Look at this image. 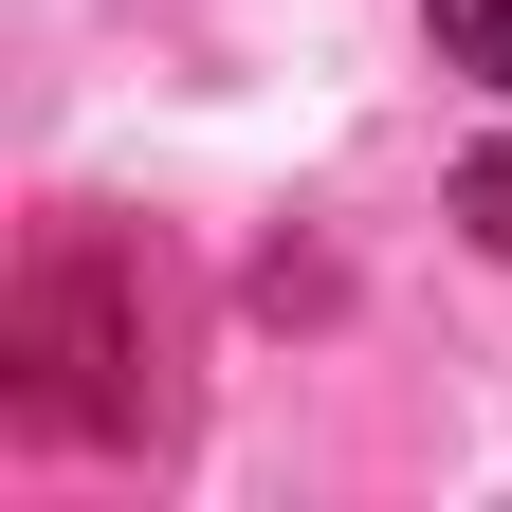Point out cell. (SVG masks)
Masks as SVG:
<instances>
[{
	"instance_id": "2",
	"label": "cell",
	"mask_w": 512,
	"mask_h": 512,
	"mask_svg": "<svg viewBox=\"0 0 512 512\" xmlns=\"http://www.w3.org/2000/svg\"><path fill=\"white\" fill-rule=\"evenodd\" d=\"M458 220H476V238L512 256V147H476V165H458Z\"/></svg>"
},
{
	"instance_id": "1",
	"label": "cell",
	"mask_w": 512,
	"mask_h": 512,
	"mask_svg": "<svg viewBox=\"0 0 512 512\" xmlns=\"http://www.w3.org/2000/svg\"><path fill=\"white\" fill-rule=\"evenodd\" d=\"M439 55H458V74H494V92H512V0H439Z\"/></svg>"
}]
</instances>
